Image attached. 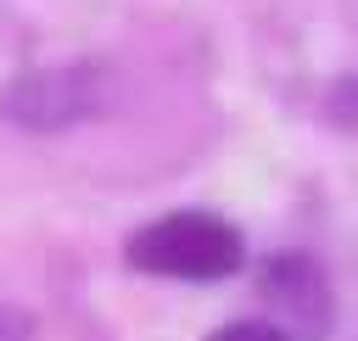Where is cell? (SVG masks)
I'll use <instances>...</instances> for the list:
<instances>
[{
	"label": "cell",
	"mask_w": 358,
	"mask_h": 341,
	"mask_svg": "<svg viewBox=\"0 0 358 341\" xmlns=\"http://www.w3.org/2000/svg\"><path fill=\"white\" fill-rule=\"evenodd\" d=\"M123 263L134 274H157V280H190V285H213L241 274L246 263V240L229 218L185 207V212H162L151 224H140L123 240Z\"/></svg>",
	"instance_id": "1"
},
{
	"label": "cell",
	"mask_w": 358,
	"mask_h": 341,
	"mask_svg": "<svg viewBox=\"0 0 358 341\" xmlns=\"http://www.w3.org/2000/svg\"><path fill=\"white\" fill-rule=\"evenodd\" d=\"M257 296L268 302V319L291 341H324L336 324V291L313 252H268L257 263Z\"/></svg>",
	"instance_id": "3"
},
{
	"label": "cell",
	"mask_w": 358,
	"mask_h": 341,
	"mask_svg": "<svg viewBox=\"0 0 358 341\" xmlns=\"http://www.w3.org/2000/svg\"><path fill=\"white\" fill-rule=\"evenodd\" d=\"M324 112H330L341 129H358V78H336L330 95H324Z\"/></svg>",
	"instance_id": "5"
},
{
	"label": "cell",
	"mask_w": 358,
	"mask_h": 341,
	"mask_svg": "<svg viewBox=\"0 0 358 341\" xmlns=\"http://www.w3.org/2000/svg\"><path fill=\"white\" fill-rule=\"evenodd\" d=\"M0 341H28V319L6 302H0Z\"/></svg>",
	"instance_id": "6"
},
{
	"label": "cell",
	"mask_w": 358,
	"mask_h": 341,
	"mask_svg": "<svg viewBox=\"0 0 358 341\" xmlns=\"http://www.w3.org/2000/svg\"><path fill=\"white\" fill-rule=\"evenodd\" d=\"M101 106V73L90 61H56L28 67L0 89V117L22 134H62Z\"/></svg>",
	"instance_id": "2"
},
{
	"label": "cell",
	"mask_w": 358,
	"mask_h": 341,
	"mask_svg": "<svg viewBox=\"0 0 358 341\" xmlns=\"http://www.w3.org/2000/svg\"><path fill=\"white\" fill-rule=\"evenodd\" d=\"M207 341H291L274 319H229V324H218Z\"/></svg>",
	"instance_id": "4"
}]
</instances>
